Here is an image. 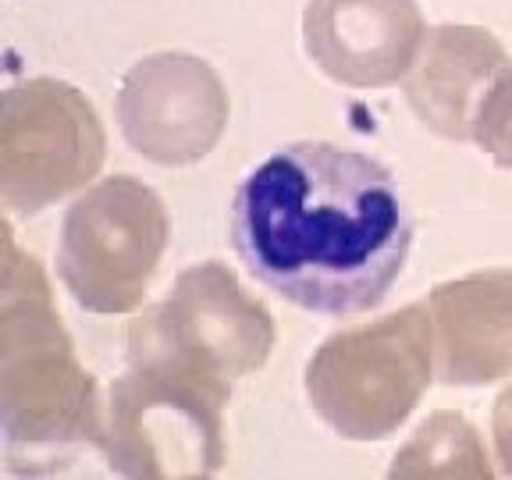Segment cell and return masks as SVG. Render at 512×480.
<instances>
[{
	"label": "cell",
	"instance_id": "6da1fadb",
	"mask_svg": "<svg viewBox=\"0 0 512 480\" xmlns=\"http://www.w3.org/2000/svg\"><path fill=\"white\" fill-rule=\"evenodd\" d=\"M232 246L260 285L317 317L384 303L413 246L392 171L331 143L267 157L232 203Z\"/></svg>",
	"mask_w": 512,
	"mask_h": 480
},
{
	"label": "cell",
	"instance_id": "7a4b0ae2",
	"mask_svg": "<svg viewBox=\"0 0 512 480\" xmlns=\"http://www.w3.org/2000/svg\"><path fill=\"white\" fill-rule=\"evenodd\" d=\"M0 431L11 473H64L82 452L104 456L107 409L54 310L47 274L4 235L0 271Z\"/></svg>",
	"mask_w": 512,
	"mask_h": 480
},
{
	"label": "cell",
	"instance_id": "3957f363",
	"mask_svg": "<svg viewBox=\"0 0 512 480\" xmlns=\"http://www.w3.org/2000/svg\"><path fill=\"white\" fill-rule=\"evenodd\" d=\"M232 381L168 360H128L107 399L104 459L118 477H214Z\"/></svg>",
	"mask_w": 512,
	"mask_h": 480
},
{
	"label": "cell",
	"instance_id": "277c9868",
	"mask_svg": "<svg viewBox=\"0 0 512 480\" xmlns=\"http://www.w3.org/2000/svg\"><path fill=\"white\" fill-rule=\"evenodd\" d=\"M434 324L427 303L331 335L306 367L313 413L349 441H377L409 420L434 381Z\"/></svg>",
	"mask_w": 512,
	"mask_h": 480
},
{
	"label": "cell",
	"instance_id": "5b68a950",
	"mask_svg": "<svg viewBox=\"0 0 512 480\" xmlns=\"http://www.w3.org/2000/svg\"><path fill=\"white\" fill-rule=\"evenodd\" d=\"M171 239L168 207L150 185L111 175L68 207L57 274L86 313L114 317L143 303Z\"/></svg>",
	"mask_w": 512,
	"mask_h": 480
},
{
	"label": "cell",
	"instance_id": "8992f818",
	"mask_svg": "<svg viewBox=\"0 0 512 480\" xmlns=\"http://www.w3.org/2000/svg\"><path fill=\"white\" fill-rule=\"evenodd\" d=\"M274 317L221 260L182 271L128 328V360H168L210 377H246L274 349Z\"/></svg>",
	"mask_w": 512,
	"mask_h": 480
},
{
	"label": "cell",
	"instance_id": "52a82bcc",
	"mask_svg": "<svg viewBox=\"0 0 512 480\" xmlns=\"http://www.w3.org/2000/svg\"><path fill=\"white\" fill-rule=\"evenodd\" d=\"M107 157L93 104L61 79H25L0 100V196L32 217L86 189Z\"/></svg>",
	"mask_w": 512,
	"mask_h": 480
},
{
	"label": "cell",
	"instance_id": "ba28073f",
	"mask_svg": "<svg viewBox=\"0 0 512 480\" xmlns=\"http://www.w3.org/2000/svg\"><path fill=\"white\" fill-rule=\"evenodd\" d=\"M121 136L139 157L182 168L217 146L228 125V89L192 54H153L125 72L118 89Z\"/></svg>",
	"mask_w": 512,
	"mask_h": 480
},
{
	"label": "cell",
	"instance_id": "9c48e42d",
	"mask_svg": "<svg viewBox=\"0 0 512 480\" xmlns=\"http://www.w3.org/2000/svg\"><path fill=\"white\" fill-rule=\"evenodd\" d=\"M427 40L416 0H310L303 43L310 61L352 89H384L409 75Z\"/></svg>",
	"mask_w": 512,
	"mask_h": 480
},
{
	"label": "cell",
	"instance_id": "30bf717a",
	"mask_svg": "<svg viewBox=\"0 0 512 480\" xmlns=\"http://www.w3.org/2000/svg\"><path fill=\"white\" fill-rule=\"evenodd\" d=\"M438 381L491 384L512 377V271H473L427 299Z\"/></svg>",
	"mask_w": 512,
	"mask_h": 480
},
{
	"label": "cell",
	"instance_id": "8fae6325",
	"mask_svg": "<svg viewBox=\"0 0 512 480\" xmlns=\"http://www.w3.org/2000/svg\"><path fill=\"white\" fill-rule=\"evenodd\" d=\"M509 64L495 32L477 25H438L427 32L420 57L406 75V100L431 132L473 139L480 104Z\"/></svg>",
	"mask_w": 512,
	"mask_h": 480
},
{
	"label": "cell",
	"instance_id": "7c38bea8",
	"mask_svg": "<svg viewBox=\"0 0 512 480\" xmlns=\"http://www.w3.org/2000/svg\"><path fill=\"white\" fill-rule=\"evenodd\" d=\"M392 477H491L488 448L463 413H431L395 452Z\"/></svg>",
	"mask_w": 512,
	"mask_h": 480
},
{
	"label": "cell",
	"instance_id": "4fadbf2b",
	"mask_svg": "<svg viewBox=\"0 0 512 480\" xmlns=\"http://www.w3.org/2000/svg\"><path fill=\"white\" fill-rule=\"evenodd\" d=\"M473 143L488 153L498 168L512 171V64L498 75V82L480 104V114L473 121Z\"/></svg>",
	"mask_w": 512,
	"mask_h": 480
},
{
	"label": "cell",
	"instance_id": "5bb4252c",
	"mask_svg": "<svg viewBox=\"0 0 512 480\" xmlns=\"http://www.w3.org/2000/svg\"><path fill=\"white\" fill-rule=\"evenodd\" d=\"M491 431H495L498 466H502L505 477H512V384L498 395L495 416H491Z\"/></svg>",
	"mask_w": 512,
	"mask_h": 480
}]
</instances>
